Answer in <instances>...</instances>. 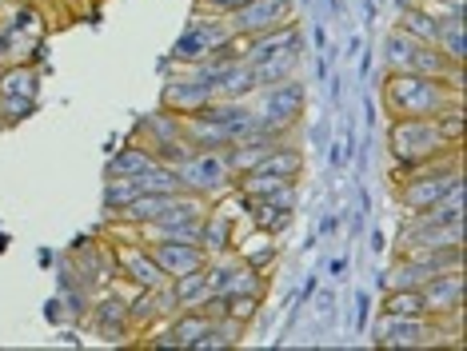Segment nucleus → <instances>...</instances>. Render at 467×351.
<instances>
[{
  "instance_id": "aec40b11",
  "label": "nucleus",
  "mask_w": 467,
  "mask_h": 351,
  "mask_svg": "<svg viewBox=\"0 0 467 351\" xmlns=\"http://www.w3.org/2000/svg\"><path fill=\"white\" fill-rule=\"evenodd\" d=\"M244 336H248V324H240V319H232V315H216L208 324V332L196 339L192 351H228V347H240Z\"/></svg>"
},
{
  "instance_id": "9d476101",
  "label": "nucleus",
  "mask_w": 467,
  "mask_h": 351,
  "mask_svg": "<svg viewBox=\"0 0 467 351\" xmlns=\"http://www.w3.org/2000/svg\"><path fill=\"white\" fill-rule=\"evenodd\" d=\"M212 100H216V96H212V84L200 80L192 68L172 72L161 88V108L176 112V116H196V112H204Z\"/></svg>"
},
{
  "instance_id": "c85d7f7f",
  "label": "nucleus",
  "mask_w": 467,
  "mask_h": 351,
  "mask_svg": "<svg viewBox=\"0 0 467 351\" xmlns=\"http://www.w3.org/2000/svg\"><path fill=\"white\" fill-rule=\"evenodd\" d=\"M435 48L451 64H467V40H463V20H443L435 32Z\"/></svg>"
},
{
  "instance_id": "c756f323",
  "label": "nucleus",
  "mask_w": 467,
  "mask_h": 351,
  "mask_svg": "<svg viewBox=\"0 0 467 351\" xmlns=\"http://www.w3.org/2000/svg\"><path fill=\"white\" fill-rule=\"evenodd\" d=\"M132 184H136V191H184L180 172L176 168H168V164H152L148 172L132 176Z\"/></svg>"
},
{
  "instance_id": "72a5a7b5",
  "label": "nucleus",
  "mask_w": 467,
  "mask_h": 351,
  "mask_svg": "<svg viewBox=\"0 0 467 351\" xmlns=\"http://www.w3.org/2000/svg\"><path fill=\"white\" fill-rule=\"evenodd\" d=\"M248 0H196L192 5V13L200 16H228V13H236V8H244Z\"/></svg>"
},
{
  "instance_id": "f8f14e48",
  "label": "nucleus",
  "mask_w": 467,
  "mask_h": 351,
  "mask_svg": "<svg viewBox=\"0 0 467 351\" xmlns=\"http://www.w3.org/2000/svg\"><path fill=\"white\" fill-rule=\"evenodd\" d=\"M296 48H304L300 20H288V25H280V28L260 32V36H244V40H236L240 60H248V64H252V60L272 57V52H296Z\"/></svg>"
},
{
  "instance_id": "dca6fc26",
  "label": "nucleus",
  "mask_w": 467,
  "mask_h": 351,
  "mask_svg": "<svg viewBox=\"0 0 467 351\" xmlns=\"http://www.w3.org/2000/svg\"><path fill=\"white\" fill-rule=\"evenodd\" d=\"M252 92H256V77H252V64L240 57H232L220 68V77L212 80V96L216 100H252Z\"/></svg>"
},
{
  "instance_id": "423d86ee",
  "label": "nucleus",
  "mask_w": 467,
  "mask_h": 351,
  "mask_svg": "<svg viewBox=\"0 0 467 351\" xmlns=\"http://www.w3.org/2000/svg\"><path fill=\"white\" fill-rule=\"evenodd\" d=\"M88 332L104 339V344H124V339H132V324H129V292H120V280L100 287L97 295L88 300Z\"/></svg>"
},
{
  "instance_id": "39448f33",
  "label": "nucleus",
  "mask_w": 467,
  "mask_h": 351,
  "mask_svg": "<svg viewBox=\"0 0 467 351\" xmlns=\"http://www.w3.org/2000/svg\"><path fill=\"white\" fill-rule=\"evenodd\" d=\"M176 172H180V184H184V191H192V196H204L208 204H220V200H228L232 196V184H236V176H232L224 152H196L192 160H184Z\"/></svg>"
},
{
  "instance_id": "7ed1b4c3",
  "label": "nucleus",
  "mask_w": 467,
  "mask_h": 351,
  "mask_svg": "<svg viewBox=\"0 0 467 351\" xmlns=\"http://www.w3.org/2000/svg\"><path fill=\"white\" fill-rule=\"evenodd\" d=\"M463 315L455 319H431V315H384L379 312L376 327H371V344L376 347H408V351H420V347H435L443 344V336L451 327H460Z\"/></svg>"
},
{
  "instance_id": "4be33fe9",
  "label": "nucleus",
  "mask_w": 467,
  "mask_h": 351,
  "mask_svg": "<svg viewBox=\"0 0 467 351\" xmlns=\"http://www.w3.org/2000/svg\"><path fill=\"white\" fill-rule=\"evenodd\" d=\"M252 172H268V176H280V180H300L304 176V152L292 140H284V144H275Z\"/></svg>"
},
{
  "instance_id": "c9c22d12",
  "label": "nucleus",
  "mask_w": 467,
  "mask_h": 351,
  "mask_svg": "<svg viewBox=\"0 0 467 351\" xmlns=\"http://www.w3.org/2000/svg\"><path fill=\"white\" fill-rule=\"evenodd\" d=\"M0 72H5V64H0Z\"/></svg>"
},
{
  "instance_id": "473e14b6",
  "label": "nucleus",
  "mask_w": 467,
  "mask_h": 351,
  "mask_svg": "<svg viewBox=\"0 0 467 351\" xmlns=\"http://www.w3.org/2000/svg\"><path fill=\"white\" fill-rule=\"evenodd\" d=\"M33 112H36V100H28V96H0V128H16Z\"/></svg>"
},
{
  "instance_id": "9b49d317",
  "label": "nucleus",
  "mask_w": 467,
  "mask_h": 351,
  "mask_svg": "<svg viewBox=\"0 0 467 351\" xmlns=\"http://www.w3.org/2000/svg\"><path fill=\"white\" fill-rule=\"evenodd\" d=\"M463 268H451V272H435L428 284L420 287L423 295V307H428L431 319H455L463 315Z\"/></svg>"
},
{
  "instance_id": "b1692460",
  "label": "nucleus",
  "mask_w": 467,
  "mask_h": 351,
  "mask_svg": "<svg viewBox=\"0 0 467 351\" xmlns=\"http://www.w3.org/2000/svg\"><path fill=\"white\" fill-rule=\"evenodd\" d=\"M300 52H272V57L264 60H252V77H256V88H264V84H280V80H292L296 68H300Z\"/></svg>"
},
{
  "instance_id": "2eb2a0df",
  "label": "nucleus",
  "mask_w": 467,
  "mask_h": 351,
  "mask_svg": "<svg viewBox=\"0 0 467 351\" xmlns=\"http://www.w3.org/2000/svg\"><path fill=\"white\" fill-rule=\"evenodd\" d=\"M132 136H136V140H144L148 148L184 140V116H176V112H168V108H156L152 116H140V120H136Z\"/></svg>"
},
{
  "instance_id": "e433bc0d",
  "label": "nucleus",
  "mask_w": 467,
  "mask_h": 351,
  "mask_svg": "<svg viewBox=\"0 0 467 351\" xmlns=\"http://www.w3.org/2000/svg\"><path fill=\"white\" fill-rule=\"evenodd\" d=\"M0 28H5V25H0Z\"/></svg>"
},
{
  "instance_id": "393cba45",
  "label": "nucleus",
  "mask_w": 467,
  "mask_h": 351,
  "mask_svg": "<svg viewBox=\"0 0 467 351\" xmlns=\"http://www.w3.org/2000/svg\"><path fill=\"white\" fill-rule=\"evenodd\" d=\"M0 96H28V100H40L36 64H5V72H0Z\"/></svg>"
},
{
  "instance_id": "4c0bfd02",
  "label": "nucleus",
  "mask_w": 467,
  "mask_h": 351,
  "mask_svg": "<svg viewBox=\"0 0 467 351\" xmlns=\"http://www.w3.org/2000/svg\"><path fill=\"white\" fill-rule=\"evenodd\" d=\"M36 5H40V0H36Z\"/></svg>"
},
{
  "instance_id": "cd10ccee",
  "label": "nucleus",
  "mask_w": 467,
  "mask_h": 351,
  "mask_svg": "<svg viewBox=\"0 0 467 351\" xmlns=\"http://www.w3.org/2000/svg\"><path fill=\"white\" fill-rule=\"evenodd\" d=\"M379 312L384 315H428L420 287H396V292L379 295Z\"/></svg>"
},
{
  "instance_id": "f3484780",
  "label": "nucleus",
  "mask_w": 467,
  "mask_h": 351,
  "mask_svg": "<svg viewBox=\"0 0 467 351\" xmlns=\"http://www.w3.org/2000/svg\"><path fill=\"white\" fill-rule=\"evenodd\" d=\"M232 240H236V216L224 212L220 204H212L204 212V223H200V248H204L208 255L232 252Z\"/></svg>"
},
{
  "instance_id": "7c9ffc66",
  "label": "nucleus",
  "mask_w": 467,
  "mask_h": 351,
  "mask_svg": "<svg viewBox=\"0 0 467 351\" xmlns=\"http://www.w3.org/2000/svg\"><path fill=\"white\" fill-rule=\"evenodd\" d=\"M132 196H136V184L129 176H109L104 180V220H112Z\"/></svg>"
},
{
  "instance_id": "1a4fd4ad",
  "label": "nucleus",
  "mask_w": 467,
  "mask_h": 351,
  "mask_svg": "<svg viewBox=\"0 0 467 351\" xmlns=\"http://www.w3.org/2000/svg\"><path fill=\"white\" fill-rule=\"evenodd\" d=\"M224 20H228V32L236 40L260 36V32L280 28V25H288V20H296V0H248V5L236 8V13H228Z\"/></svg>"
},
{
  "instance_id": "5701e85b",
  "label": "nucleus",
  "mask_w": 467,
  "mask_h": 351,
  "mask_svg": "<svg viewBox=\"0 0 467 351\" xmlns=\"http://www.w3.org/2000/svg\"><path fill=\"white\" fill-rule=\"evenodd\" d=\"M208 324H212L208 312H176V315L164 319V332H168V339H172V347H188V351H192L196 339L208 332Z\"/></svg>"
},
{
  "instance_id": "a211bd4d",
  "label": "nucleus",
  "mask_w": 467,
  "mask_h": 351,
  "mask_svg": "<svg viewBox=\"0 0 467 351\" xmlns=\"http://www.w3.org/2000/svg\"><path fill=\"white\" fill-rule=\"evenodd\" d=\"M40 60H45V40L8 25L0 28V64H40Z\"/></svg>"
},
{
  "instance_id": "2f4dec72",
  "label": "nucleus",
  "mask_w": 467,
  "mask_h": 351,
  "mask_svg": "<svg viewBox=\"0 0 467 351\" xmlns=\"http://www.w3.org/2000/svg\"><path fill=\"white\" fill-rule=\"evenodd\" d=\"M260 307H264V295L256 292H240V295H224V315L232 319H240V324H252V319L260 315Z\"/></svg>"
},
{
  "instance_id": "f704fd0d",
  "label": "nucleus",
  "mask_w": 467,
  "mask_h": 351,
  "mask_svg": "<svg viewBox=\"0 0 467 351\" xmlns=\"http://www.w3.org/2000/svg\"><path fill=\"white\" fill-rule=\"evenodd\" d=\"M52 5H57L60 13H65V20H68V16H84V13H88L92 0H52Z\"/></svg>"
},
{
  "instance_id": "f257e3e1",
  "label": "nucleus",
  "mask_w": 467,
  "mask_h": 351,
  "mask_svg": "<svg viewBox=\"0 0 467 351\" xmlns=\"http://www.w3.org/2000/svg\"><path fill=\"white\" fill-rule=\"evenodd\" d=\"M379 108L388 120H440L448 112H463V88L420 72H384Z\"/></svg>"
},
{
  "instance_id": "6ab92c4d",
  "label": "nucleus",
  "mask_w": 467,
  "mask_h": 351,
  "mask_svg": "<svg viewBox=\"0 0 467 351\" xmlns=\"http://www.w3.org/2000/svg\"><path fill=\"white\" fill-rule=\"evenodd\" d=\"M184 140L192 144V152H224L232 144V136L200 112V116H184Z\"/></svg>"
},
{
  "instance_id": "bb28decb",
  "label": "nucleus",
  "mask_w": 467,
  "mask_h": 351,
  "mask_svg": "<svg viewBox=\"0 0 467 351\" xmlns=\"http://www.w3.org/2000/svg\"><path fill=\"white\" fill-rule=\"evenodd\" d=\"M416 45H420V40H411L408 32L391 28L388 40H384V72H408L411 57H416Z\"/></svg>"
},
{
  "instance_id": "ddd939ff",
  "label": "nucleus",
  "mask_w": 467,
  "mask_h": 351,
  "mask_svg": "<svg viewBox=\"0 0 467 351\" xmlns=\"http://www.w3.org/2000/svg\"><path fill=\"white\" fill-rule=\"evenodd\" d=\"M148 252H152V260L161 263V272L168 275V280L200 272L208 263V252L200 248V243H148Z\"/></svg>"
},
{
  "instance_id": "412c9836",
  "label": "nucleus",
  "mask_w": 467,
  "mask_h": 351,
  "mask_svg": "<svg viewBox=\"0 0 467 351\" xmlns=\"http://www.w3.org/2000/svg\"><path fill=\"white\" fill-rule=\"evenodd\" d=\"M152 164H161V160H156V152L152 148H148L144 140H132L120 148V152H112V160H109V176H140V172H148V168Z\"/></svg>"
},
{
  "instance_id": "6e6552de",
  "label": "nucleus",
  "mask_w": 467,
  "mask_h": 351,
  "mask_svg": "<svg viewBox=\"0 0 467 351\" xmlns=\"http://www.w3.org/2000/svg\"><path fill=\"white\" fill-rule=\"evenodd\" d=\"M204 275H208V287L220 295V300H224V295H240V292L268 295V272H256L252 263H244L236 252L208 255Z\"/></svg>"
},
{
  "instance_id": "4468645a",
  "label": "nucleus",
  "mask_w": 467,
  "mask_h": 351,
  "mask_svg": "<svg viewBox=\"0 0 467 351\" xmlns=\"http://www.w3.org/2000/svg\"><path fill=\"white\" fill-rule=\"evenodd\" d=\"M232 252H236L244 263H252L256 272H268L272 263L280 260V236H272V232H264V228H248V236L236 232Z\"/></svg>"
},
{
  "instance_id": "0eeeda50",
  "label": "nucleus",
  "mask_w": 467,
  "mask_h": 351,
  "mask_svg": "<svg viewBox=\"0 0 467 351\" xmlns=\"http://www.w3.org/2000/svg\"><path fill=\"white\" fill-rule=\"evenodd\" d=\"M232 32H228V20L224 16H200L192 13V20H188L184 36L176 40L172 48V64L180 68V64H196V60H208L216 57V52H224L232 45Z\"/></svg>"
},
{
  "instance_id": "20e7f679",
  "label": "nucleus",
  "mask_w": 467,
  "mask_h": 351,
  "mask_svg": "<svg viewBox=\"0 0 467 351\" xmlns=\"http://www.w3.org/2000/svg\"><path fill=\"white\" fill-rule=\"evenodd\" d=\"M304 108H307V92L296 77L280 84H264V88L252 92V112H256V124L264 132L288 136L304 120Z\"/></svg>"
},
{
  "instance_id": "f03ea898",
  "label": "nucleus",
  "mask_w": 467,
  "mask_h": 351,
  "mask_svg": "<svg viewBox=\"0 0 467 351\" xmlns=\"http://www.w3.org/2000/svg\"><path fill=\"white\" fill-rule=\"evenodd\" d=\"M448 128L443 120H388V156L396 168H416V164H428V160H440L455 152Z\"/></svg>"
},
{
  "instance_id": "a878e982",
  "label": "nucleus",
  "mask_w": 467,
  "mask_h": 351,
  "mask_svg": "<svg viewBox=\"0 0 467 351\" xmlns=\"http://www.w3.org/2000/svg\"><path fill=\"white\" fill-rule=\"evenodd\" d=\"M400 32H408L411 40H420V45H435V32H440V25L423 13L420 8V0H411V5H403L400 8Z\"/></svg>"
}]
</instances>
